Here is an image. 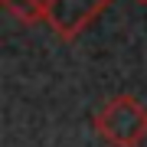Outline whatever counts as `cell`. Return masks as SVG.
<instances>
[{
    "instance_id": "cell-1",
    "label": "cell",
    "mask_w": 147,
    "mask_h": 147,
    "mask_svg": "<svg viewBox=\"0 0 147 147\" xmlns=\"http://www.w3.org/2000/svg\"><path fill=\"white\" fill-rule=\"evenodd\" d=\"M95 134L108 147H141L147 141V105L134 95H115L95 111Z\"/></svg>"
},
{
    "instance_id": "cell-2",
    "label": "cell",
    "mask_w": 147,
    "mask_h": 147,
    "mask_svg": "<svg viewBox=\"0 0 147 147\" xmlns=\"http://www.w3.org/2000/svg\"><path fill=\"white\" fill-rule=\"evenodd\" d=\"M111 3L115 0H53L46 23L53 26V33L59 39L69 42V39H79Z\"/></svg>"
},
{
    "instance_id": "cell-3",
    "label": "cell",
    "mask_w": 147,
    "mask_h": 147,
    "mask_svg": "<svg viewBox=\"0 0 147 147\" xmlns=\"http://www.w3.org/2000/svg\"><path fill=\"white\" fill-rule=\"evenodd\" d=\"M49 3H53V0H3V7L20 23H26V26H33V23H46Z\"/></svg>"
},
{
    "instance_id": "cell-4",
    "label": "cell",
    "mask_w": 147,
    "mask_h": 147,
    "mask_svg": "<svg viewBox=\"0 0 147 147\" xmlns=\"http://www.w3.org/2000/svg\"><path fill=\"white\" fill-rule=\"evenodd\" d=\"M137 3H147V0H137Z\"/></svg>"
}]
</instances>
